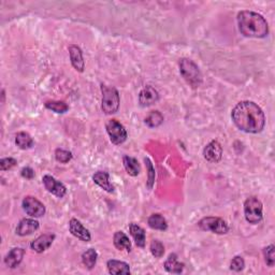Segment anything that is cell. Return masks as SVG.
<instances>
[{
  "instance_id": "6da1fadb",
  "label": "cell",
  "mask_w": 275,
  "mask_h": 275,
  "mask_svg": "<svg viewBox=\"0 0 275 275\" xmlns=\"http://www.w3.org/2000/svg\"><path fill=\"white\" fill-rule=\"evenodd\" d=\"M231 119L240 130L247 134H259L266 125V116L261 107L254 101L245 100L235 105Z\"/></svg>"
},
{
  "instance_id": "7a4b0ae2",
  "label": "cell",
  "mask_w": 275,
  "mask_h": 275,
  "mask_svg": "<svg viewBox=\"0 0 275 275\" xmlns=\"http://www.w3.org/2000/svg\"><path fill=\"white\" fill-rule=\"evenodd\" d=\"M238 26L240 32L247 38L261 39L266 38L269 33L267 19L261 14L248 10L239 12Z\"/></svg>"
},
{
  "instance_id": "3957f363",
  "label": "cell",
  "mask_w": 275,
  "mask_h": 275,
  "mask_svg": "<svg viewBox=\"0 0 275 275\" xmlns=\"http://www.w3.org/2000/svg\"><path fill=\"white\" fill-rule=\"evenodd\" d=\"M179 66L181 76L187 82V84H189L193 88H198L202 84V73H201L199 67L193 61L188 60V58H182Z\"/></svg>"
},
{
  "instance_id": "277c9868",
  "label": "cell",
  "mask_w": 275,
  "mask_h": 275,
  "mask_svg": "<svg viewBox=\"0 0 275 275\" xmlns=\"http://www.w3.org/2000/svg\"><path fill=\"white\" fill-rule=\"evenodd\" d=\"M101 92H102V103L101 109L107 115L114 114L119 111L121 98L119 92L115 87L101 84Z\"/></svg>"
},
{
  "instance_id": "5b68a950",
  "label": "cell",
  "mask_w": 275,
  "mask_h": 275,
  "mask_svg": "<svg viewBox=\"0 0 275 275\" xmlns=\"http://www.w3.org/2000/svg\"><path fill=\"white\" fill-rule=\"evenodd\" d=\"M263 205L256 197H249L244 202V216L249 224L256 225L263 218Z\"/></svg>"
},
{
  "instance_id": "8992f818",
  "label": "cell",
  "mask_w": 275,
  "mask_h": 275,
  "mask_svg": "<svg viewBox=\"0 0 275 275\" xmlns=\"http://www.w3.org/2000/svg\"><path fill=\"white\" fill-rule=\"evenodd\" d=\"M199 228L203 231H210L216 234H226L229 231V227L224 219L219 217L208 216L198 223Z\"/></svg>"
},
{
  "instance_id": "52a82bcc",
  "label": "cell",
  "mask_w": 275,
  "mask_h": 275,
  "mask_svg": "<svg viewBox=\"0 0 275 275\" xmlns=\"http://www.w3.org/2000/svg\"><path fill=\"white\" fill-rule=\"evenodd\" d=\"M106 129L107 135L110 137V140L113 144L120 145L122 144L127 140V130L119 121L110 120L106 124Z\"/></svg>"
},
{
  "instance_id": "ba28073f",
  "label": "cell",
  "mask_w": 275,
  "mask_h": 275,
  "mask_svg": "<svg viewBox=\"0 0 275 275\" xmlns=\"http://www.w3.org/2000/svg\"><path fill=\"white\" fill-rule=\"evenodd\" d=\"M22 206L23 210L29 216H31V217H42L46 214V206H44L41 201H39L37 198L32 197V196H27V197L24 198Z\"/></svg>"
},
{
  "instance_id": "9c48e42d",
  "label": "cell",
  "mask_w": 275,
  "mask_h": 275,
  "mask_svg": "<svg viewBox=\"0 0 275 275\" xmlns=\"http://www.w3.org/2000/svg\"><path fill=\"white\" fill-rule=\"evenodd\" d=\"M43 185L48 193L53 194L58 198H62L63 196L67 194V188L61 182L57 181L55 178H53L52 175H44L42 178Z\"/></svg>"
},
{
  "instance_id": "30bf717a",
  "label": "cell",
  "mask_w": 275,
  "mask_h": 275,
  "mask_svg": "<svg viewBox=\"0 0 275 275\" xmlns=\"http://www.w3.org/2000/svg\"><path fill=\"white\" fill-rule=\"evenodd\" d=\"M203 157L212 164H217L223 157V147L218 141H212L204 147Z\"/></svg>"
},
{
  "instance_id": "8fae6325",
  "label": "cell",
  "mask_w": 275,
  "mask_h": 275,
  "mask_svg": "<svg viewBox=\"0 0 275 275\" xmlns=\"http://www.w3.org/2000/svg\"><path fill=\"white\" fill-rule=\"evenodd\" d=\"M69 230H70L72 235H75L76 238L83 241V242H90L92 240L91 232L76 218L70 219V222H69Z\"/></svg>"
},
{
  "instance_id": "7c38bea8",
  "label": "cell",
  "mask_w": 275,
  "mask_h": 275,
  "mask_svg": "<svg viewBox=\"0 0 275 275\" xmlns=\"http://www.w3.org/2000/svg\"><path fill=\"white\" fill-rule=\"evenodd\" d=\"M158 100H159L158 92L151 85L145 86L139 94V102L141 107H143L153 106L154 103H156Z\"/></svg>"
},
{
  "instance_id": "4fadbf2b",
  "label": "cell",
  "mask_w": 275,
  "mask_h": 275,
  "mask_svg": "<svg viewBox=\"0 0 275 275\" xmlns=\"http://www.w3.org/2000/svg\"><path fill=\"white\" fill-rule=\"evenodd\" d=\"M55 234L53 233H44L41 234L40 237H38L36 240L32 241L31 243V247L36 253H43L46 249L50 248L51 245L53 244L54 240H55Z\"/></svg>"
},
{
  "instance_id": "5bb4252c",
  "label": "cell",
  "mask_w": 275,
  "mask_h": 275,
  "mask_svg": "<svg viewBox=\"0 0 275 275\" xmlns=\"http://www.w3.org/2000/svg\"><path fill=\"white\" fill-rule=\"evenodd\" d=\"M39 227H40V224L38 220L33 218H23L16 227V234H18L19 237H26V235L32 234L34 231H37Z\"/></svg>"
},
{
  "instance_id": "9a60e30c",
  "label": "cell",
  "mask_w": 275,
  "mask_h": 275,
  "mask_svg": "<svg viewBox=\"0 0 275 275\" xmlns=\"http://www.w3.org/2000/svg\"><path fill=\"white\" fill-rule=\"evenodd\" d=\"M68 50H69V55H70V61H71L73 68H75L76 70L78 72L84 71L85 63H84V60H83V53H82L81 48L77 46L72 44V46H69Z\"/></svg>"
},
{
  "instance_id": "2e32d148",
  "label": "cell",
  "mask_w": 275,
  "mask_h": 275,
  "mask_svg": "<svg viewBox=\"0 0 275 275\" xmlns=\"http://www.w3.org/2000/svg\"><path fill=\"white\" fill-rule=\"evenodd\" d=\"M24 255H25V249L21 247H14L10 250L7 254V256L4 257V263H6V266L9 268L15 269L19 266V263L22 262Z\"/></svg>"
},
{
  "instance_id": "e0dca14e",
  "label": "cell",
  "mask_w": 275,
  "mask_h": 275,
  "mask_svg": "<svg viewBox=\"0 0 275 275\" xmlns=\"http://www.w3.org/2000/svg\"><path fill=\"white\" fill-rule=\"evenodd\" d=\"M92 180L95 183L101 187L103 190L107 191V193H113L114 191V186L111 184L109 173L106 171H98L92 175Z\"/></svg>"
},
{
  "instance_id": "ac0fdd59",
  "label": "cell",
  "mask_w": 275,
  "mask_h": 275,
  "mask_svg": "<svg viewBox=\"0 0 275 275\" xmlns=\"http://www.w3.org/2000/svg\"><path fill=\"white\" fill-rule=\"evenodd\" d=\"M164 267L167 272L172 274H180L183 272L185 264L183 262H180L178 260V255L176 254H170L169 257L164 263Z\"/></svg>"
},
{
  "instance_id": "d6986e66",
  "label": "cell",
  "mask_w": 275,
  "mask_h": 275,
  "mask_svg": "<svg viewBox=\"0 0 275 275\" xmlns=\"http://www.w3.org/2000/svg\"><path fill=\"white\" fill-rule=\"evenodd\" d=\"M129 231H130L131 237L135 240L137 246L141 247V248L145 247V243H146L145 230L142 227H140L139 225L131 223L129 225Z\"/></svg>"
},
{
  "instance_id": "ffe728a7",
  "label": "cell",
  "mask_w": 275,
  "mask_h": 275,
  "mask_svg": "<svg viewBox=\"0 0 275 275\" xmlns=\"http://www.w3.org/2000/svg\"><path fill=\"white\" fill-rule=\"evenodd\" d=\"M107 270L111 274H130V267L128 263L124 261H120V260L112 259L107 262Z\"/></svg>"
},
{
  "instance_id": "44dd1931",
  "label": "cell",
  "mask_w": 275,
  "mask_h": 275,
  "mask_svg": "<svg viewBox=\"0 0 275 275\" xmlns=\"http://www.w3.org/2000/svg\"><path fill=\"white\" fill-rule=\"evenodd\" d=\"M113 243H114V246L119 250H127V252H130L131 250V242L129 238L122 232V231H116L114 233V237H113Z\"/></svg>"
},
{
  "instance_id": "7402d4cb",
  "label": "cell",
  "mask_w": 275,
  "mask_h": 275,
  "mask_svg": "<svg viewBox=\"0 0 275 275\" xmlns=\"http://www.w3.org/2000/svg\"><path fill=\"white\" fill-rule=\"evenodd\" d=\"M122 164H124L125 169L127 173L131 176H138L141 172V167L139 161H138L134 157L130 156H124L122 158Z\"/></svg>"
},
{
  "instance_id": "603a6c76",
  "label": "cell",
  "mask_w": 275,
  "mask_h": 275,
  "mask_svg": "<svg viewBox=\"0 0 275 275\" xmlns=\"http://www.w3.org/2000/svg\"><path fill=\"white\" fill-rule=\"evenodd\" d=\"M147 224L150 227L154 230H160V231H165L168 229V224L163 215L160 214H153L151 215L149 219H147Z\"/></svg>"
},
{
  "instance_id": "cb8c5ba5",
  "label": "cell",
  "mask_w": 275,
  "mask_h": 275,
  "mask_svg": "<svg viewBox=\"0 0 275 275\" xmlns=\"http://www.w3.org/2000/svg\"><path fill=\"white\" fill-rule=\"evenodd\" d=\"M15 144L21 150H29L33 146V140L31 136L27 132H18L15 137Z\"/></svg>"
},
{
  "instance_id": "d4e9b609",
  "label": "cell",
  "mask_w": 275,
  "mask_h": 275,
  "mask_svg": "<svg viewBox=\"0 0 275 275\" xmlns=\"http://www.w3.org/2000/svg\"><path fill=\"white\" fill-rule=\"evenodd\" d=\"M97 259H98V254H97V252L94 248L87 249L86 252H84V253H83V255H82V262H83V264H84V266L87 269H90V270H92V268L96 266Z\"/></svg>"
},
{
  "instance_id": "484cf974",
  "label": "cell",
  "mask_w": 275,
  "mask_h": 275,
  "mask_svg": "<svg viewBox=\"0 0 275 275\" xmlns=\"http://www.w3.org/2000/svg\"><path fill=\"white\" fill-rule=\"evenodd\" d=\"M164 122V116L158 111H152L149 115L145 117V124L151 128H157Z\"/></svg>"
},
{
  "instance_id": "4316f807",
  "label": "cell",
  "mask_w": 275,
  "mask_h": 275,
  "mask_svg": "<svg viewBox=\"0 0 275 275\" xmlns=\"http://www.w3.org/2000/svg\"><path fill=\"white\" fill-rule=\"evenodd\" d=\"M46 107L53 112L58 113V114H63V113H66L69 110V106L66 102L55 100L46 102Z\"/></svg>"
},
{
  "instance_id": "83f0119b",
  "label": "cell",
  "mask_w": 275,
  "mask_h": 275,
  "mask_svg": "<svg viewBox=\"0 0 275 275\" xmlns=\"http://www.w3.org/2000/svg\"><path fill=\"white\" fill-rule=\"evenodd\" d=\"M144 163H145L146 170H147V187H149V189H152L154 186L155 178H156L155 168L153 166V163H152L151 159L147 158V157L144 158Z\"/></svg>"
},
{
  "instance_id": "f1b7e54d",
  "label": "cell",
  "mask_w": 275,
  "mask_h": 275,
  "mask_svg": "<svg viewBox=\"0 0 275 275\" xmlns=\"http://www.w3.org/2000/svg\"><path fill=\"white\" fill-rule=\"evenodd\" d=\"M151 253L155 258H161L165 254V246L164 244L158 240H153L151 243Z\"/></svg>"
},
{
  "instance_id": "f546056e",
  "label": "cell",
  "mask_w": 275,
  "mask_h": 275,
  "mask_svg": "<svg viewBox=\"0 0 275 275\" xmlns=\"http://www.w3.org/2000/svg\"><path fill=\"white\" fill-rule=\"evenodd\" d=\"M274 245L271 244L267 246L263 249V256H264V261L268 264L269 267H274L275 264V256H274Z\"/></svg>"
},
{
  "instance_id": "4dcf8cb0",
  "label": "cell",
  "mask_w": 275,
  "mask_h": 275,
  "mask_svg": "<svg viewBox=\"0 0 275 275\" xmlns=\"http://www.w3.org/2000/svg\"><path fill=\"white\" fill-rule=\"evenodd\" d=\"M55 159L61 164H67L72 159V154L71 152L62 150V149H57L55 151Z\"/></svg>"
},
{
  "instance_id": "1f68e13d",
  "label": "cell",
  "mask_w": 275,
  "mask_h": 275,
  "mask_svg": "<svg viewBox=\"0 0 275 275\" xmlns=\"http://www.w3.org/2000/svg\"><path fill=\"white\" fill-rule=\"evenodd\" d=\"M244 267H245V261L241 256H235L231 260V262H230V270H232L234 272L242 271Z\"/></svg>"
},
{
  "instance_id": "d6a6232c",
  "label": "cell",
  "mask_w": 275,
  "mask_h": 275,
  "mask_svg": "<svg viewBox=\"0 0 275 275\" xmlns=\"http://www.w3.org/2000/svg\"><path fill=\"white\" fill-rule=\"evenodd\" d=\"M17 165L16 159L12 158V157H8V158H2L0 160V170L1 171H8L11 170Z\"/></svg>"
},
{
  "instance_id": "836d02e7",
  "label": "cell",
  "mask_w": 275,
  "mask_h": 275,
  "mask_svg": "<svg viewBox=\"0 0 275 275\" xmlns=\"http://www.w3.org/2000/svg\"><path fill=\"white\" fill-rule=\"evenodd\" d=\"M21 175L23 176L24 179H27V180H31L34 178V171L31 167H25V168H23L21 171Z\"/></svg>"
}]
</instances>
